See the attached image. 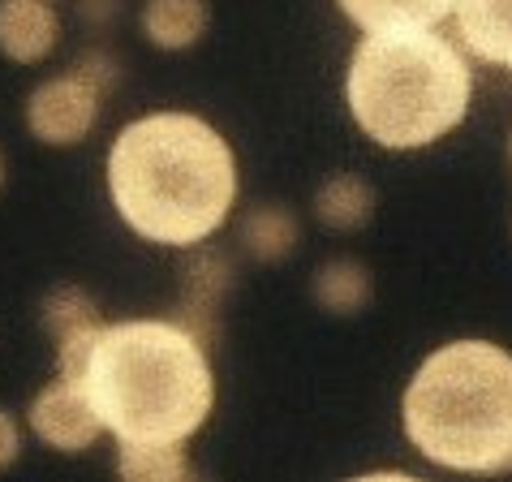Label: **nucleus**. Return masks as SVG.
Listing matches in <instances>:
<instances>
[{
	"instance_id": "nucleus-1",
	"label": "nucleus",
	"mask_w": 512,
	"mask_h": 482,
	"mask_svg": "<svg viewBox=\"0 0 512 482\" xmlns=\"http://www.w3.org/2000/svg\"><path fill=\"white\" fill-rule=\"evenodd\" d=\"M108 194L121 224L155 246L216 237L237 203V155L194 112H147L108 147Z\"/></svg>"
},
{
	"instance_id": "nucleus-2",
	"label": "nucleus",
	"mask_w": 512,
	"mask_h": 482,
	"mask_svg": "<svg viewBox=\"0 0 512 482\" xmlns=\"http://www.w3.org/2000/svg\"><path fill=\"white\" fill-rule=\"evenodd\" d=\"M78 384L117 444H186L216 405L207 345L177 319L104 323Z\"/></svg>"
},
{
	"instance_id": "nucleus-3",
	"label": "nucleus",
	"mask_w": 512,
	"mask_h": 482,
	"mask_svg": "<svg viewBox=\"0 0 512 482\" xmlns=\"http://www.w3.org/2000/svg\"><path fill=\"white\" fill-rule=\"evenodd\" d=\"M345 99L353 125L383 151L431 147L465 121L474 74L465 52L435 26L366 31L349 56Z\"/></svg>"
},
{
	"instance_id": "nucleus-4",
	"label": "nucleus",
	"mask_w": 512,
	"mask_h": 482,
	"mask_svg": "<svg viewBox=\"0 0 512 482\" xmlns=\"http://www.w3.org/2000/svg\"><path fill=\"white\" fill-rule=\"evenodd\" d=\"M401 427L431 465L504 474L512 465V353L491 340H448L401 396Z\"/></svg>"
},
{
	"instance_id": "nucleus-5",
	"label": "nucleus",
	"mask_w": 512,
	"mask_h": 482,
	"mask_svg": "<svg viewBox=\"0 0 512 482\" xmlns=\"http://www.w3.org/2000/svg\"><path fill=\"white\" fill-rule=\"evenodd\" d=\"M104 91L91 78H82L74 65L69 74L44 78L26 95V130L44 147H78L82 138L95 134L99 117H104Z\"/></svg>"
},
{
	"instance_id": "nucleus-6",
	"label": "nucleus",
	"mask_w": 512,
	"mask_h": 482,
	"mask_svg": "<svg viewBox=\"0 0 512 482\" xmlns=\"http://www.w3.org/2000/svg\"><path fill=\"white\" fill-rule=\"evenodd\" d=\"M26 422H31V431L44 439L48 448L65 452V457H78V452L95 448V439L104 435V422H99L91 396L82 392V384L61 379V375L31 401Z\"/></svg>"
},
{
	"instance_id": "nucleus-7",
	"label": "nucleus",
	"mask_w": 512,
	"mask_h": 482,
	"mask_svg": "<svg viewBox=\"0 0 512 482\" xmlns=\"http://www.w3.org/2000/svg\"><path fill=\"white\" fill-rule=\"evenodd\" d=\"M229 285H233L229 254L198 241V246H190L186 267H181V302L168 319H177L181 328H190L207 345L211 332H216V306H220V297L229 293Z\"/></svg>"
},
{
	"instance_id": "nucleus-8",
	"label": "nucleus",
	"mask_w": 512,
	"mask_h": 482,
	"mask_svg": "<svg viewBox=\"0 0 512 482\" xmlns=\"http://www.w3.org/2000/svg\"><path fill=\"white\" fill-rule=\"evenodd\" d=\"M61 44L56 0H0V56L13 65H39Z\"/></svg>"
},
{
	"instance_id": "nucleus-9",
	"label": "nucleus",
	"mask_w": 512,
	"mask_h": 482,
	"mask_svg": "<svg viewBox=\"0 0 512 482\" xmlns=\"http://www.w3.org/2000/svg\"><path fill=\"white\" fill-rule=\"evenodd\" d=\"M452 18L469 56L512 69V0H452Z\"/></svg>"
},
{
	"instance_id": "nucleus-10",
	"label": "nucleus",
	"mask_w": 512,
	"mask_h": 482,
	"mask_svg": "<svg viewBox=\"0 0 512 482\" xmlns=\"http://www.w3.org/2000/svg\"><path fill=\"white\" fill-rule=\"evenodd\" d=\"M358 31H418L452 18V0H336Z\"/></svg>"
},
{
	"instance_id": "nucleus-11",
	"label": "nucleus",
	"mask_w": 512,
	"mask_h": 482,
	"mask_svg": "<svg viewBox=\"0 0 512 482\" xmlns=\"http://www.w3.org/2000/svg\"><path fill=\"white\" fill-rule=\"evenodd\" d=\"M207 0H147L142 5V35L164 52H186L207 35Z\"/></svg>"
},
{
	"instance_id": "nucleus-12",
	"label": "nucleus",
	"mask_w": 512,
	"mask_h": 482,
	"mask_svg": "<svg viewBox=\"0 0 512 482\" xmlns=\"http://www.w3.org/2000/svg\"><path fill=\"white\" fill-rule=\"evenodd\" d=\"M237 241H241V250H246L250 259H259V263H284L297 250V241H302V224H297V216H293L289 207L263 203V207H250L246 216H241Z\"/></svg>"
},
{
	"instance_id": "nucleus-13",
	"label": "nucleus",
	"mask_w": 512,
	"mask_h": 482,
	"mask_svg": "<svg viewBox=\"0 0 512 482\" xmlns=\"http://www.w3.org/2000/svg\"><path fill=\"white\" fill-rule=\"evenodd\" d=\"M371 216H375L371 181H362L353 173H340V177H327L323 186L315 190V220L323 224V229L353 233V229H362Z\"/></svg>"
},
{
	"instance_id": "nucleus-14",
	"label": "nucleus",
	"mask_w": 512,
	"mask_h": 482,
	"mask_svg": "<svg viewBox=\"0 0 512 482\" xmlns=\"http://www.w3.org/2000/svg\"><path fill=\"white\" fill-rule=\"evenodd\" d=\"M310 293H315V302L327 315H358L371 302V272L358 259H332L315 272Z\"/></svg>"
},
{
	"instance_id": "nucleus-15",
	"label": "nucleus",
	"mask_w": 512,
	"mask_h": 482,
	"mask_svg": "<svg viewBox=\"0 0 512 482\" xmlns=\"http://www.w3.org/2000/svg\"><path fill=\"white\" fill-rule=\"evenodd\" d=\"M39 323H44V332L56 340V345L78 340V336H95L99 328H104L99 306L74 285H61V289H52L44 297V306H39Z\"/></svg>"
},
{
	"instance_id": "nucleus-16",
	"label": "nucleus",
	"mask_w": 512,
	"mask_h": 482,
	"mask_svg": "<svg viewBox=\"0 0 512 482\" xmlns=\"http://www.w3.org/2000/svg\"><path fill=\"white\" fill-rule=\"evenodd\" d=\"M117 474L130 482H181L190 478V457L181 444H117Z\"/></svg>"
},
{
	"instance_id": "nucleus-17",
	"label": "nucleus",
	"mask_w": 512,
	"mask_h": 482,
	"mask_svg": "<svg viewBox=\"0 0 512 482\" xmlns=\"http://www.w3.org/2000/svg\"><path fill=\"white\" fill-rule=\"evenodd\" d=\"M74 69H78L82 78H91V82H95V87L104 91V95H112V91H117V82H121V65L112 61V56H108L104 48L82 52L78 61H74Z\"/></svg>"
},
{
	"instance_id": "nucleus-18",
	"label": "nucleus",
	"mask_w": 512,
	"mask_h": 482,
	"mask_svg": "<svg viewBox=\"0 0 512 482\" xmlns=\"http://www.w3.org/2000/svg\"><path fill=\"white\" fill-rule=\"evenodd\" d=\"M18 457H22V427H18V418L0 405V474H5L9 465H18Z\"/></svg>"
},
{
	"instance_id": "nucleus-19",
	"label": "nucleus",
	"mask_w": 512,
	"mask_h": 482,
	"mask_svg": "<svg viewBox=\"0 0 512 482\" xmlns=\"http://www.w3.org/2000/svg\"><path fill=\"white\" fill-rule=\"evenodd\" d=\"M117 13H121V0H78V18L87 26H99V31L117 22Z\"/></svg>"
},
{
	"instance_id": "nucleus-20",
	"label": "nucleus",
	"mask_w": 512,
	"mask_h": 482,
	"mask_svg": "<svg viewBox=\"0 0 512 482\" xmlns=\"http://www.w3.org/2000/svg\"><path fill=\"white\" fill-rule=\"evenodd\" d=\"M0 186H5V155H0Z\"/></svg>"
},
{
	"instance_id": "nucleus-21",
	"label": "nucleus",
	"mask_w": 512,
	"mask_h": 482,
	"mask_svg": "<svg viewBox=\"0 0 512 482\" xmlns=\"http://www.w3.org/2000/svg\"><path fill=\"white\" fill-rule=\"evenodd\" d=\"M508 160H512V138H508Z\"/></svg>"
},
{
	"instance_id": "nucleus-22",
	"label": "nucleus",
	"mask_w": 512,
	"mask_h": 482,
	"mask_svg": "<svg viewBox=\"0 0 512 482\" xmlns=\"http://www.w3.org/2000/svg\"><path fill=\"white\" fill-rule=\"evenodd\" d=\"M508 470H512V465H508Z\"/></svg>"
}]
</instances>
